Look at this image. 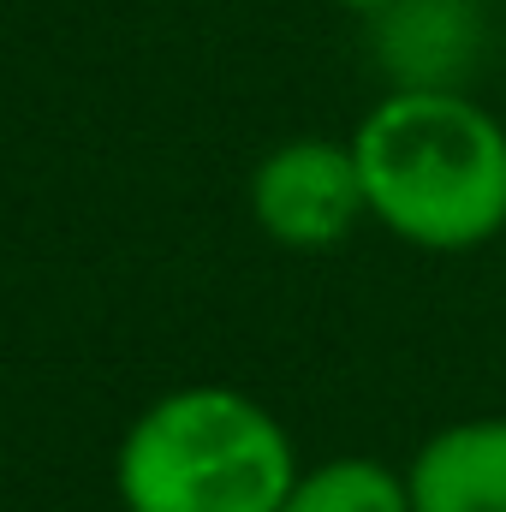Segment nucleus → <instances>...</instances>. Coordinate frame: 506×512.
Segmentation results:
<instances>
[{"mask_svg":"<svg viewBox=\"0 0 506 512\" xmlns=\"http://www.w3.org/2000/svg\"><path fill=\"white\" fill-rule=\"evenodd\" d=\"M370 221L435 256L506 233V126L471 90H387L352 131Z\"/></svg>","mask_w":506,"mask_h":512,"instance_id":"obj_1","label":"nucleus"},{"mask_svg":"<svg viewBox=\"0 0 506 512\" xmlns=\"http://www.w3.org/2000/svg\"><path fill=\"white\" fill-rule=\"evenodd\" d=\"M298 471V447L262 399L191 382L131 417L114 453V495L126 512H280Z\"/></svg>","mask_w":506,"mask_h":512,"instance_id":"obj_2","label":"nucleus"},{"mask_svg":"<svg viewBox=\"0 0 506 512\" xmlns=\"http://www.w3.org/2000/svg\"><path fill=\"white\" fill-rule=\"evenodd\" d=\"M251 221L280 251H334L370 221L352 137H286L251 167Z\"/></svg>","mask_w":506,"mask_h":512,"instance_id":"obj_3","label":"nucleus"},{"mask_svg":"<svg viewBox=\"0 0 506 512\" xmlns=\"http://www.w3.org/2000/svg\"><path fill=\"white\" fill-rule=\"evenodd\" d=\"M370 24H376V60L393 90H465L483 54L477 0H393Z\"/></svg>","mask_w":506,"mask_h":512,"instance_id":"obj_4","label":"nucleus"},{"mask_svg":"<svg viewBox=\"0 0 506 512\" xmlns=\"http://www.w3.org/2000/svg\"><path fill=\"white\" fill-rule=\"evenodd\" d=\"M411 512H506V417L435 429L405 465Z\"/></svg>","mask_w":506,"mask_h":512,"instance_id":"obj_5","label":"nucleus"},{"mask_svg":"<svg viewBox=\"0 0 506 512\" xmlns=\"http://www.w3.org/2000/svg\"><path fill=\"white\" fill-rule=\"evenodd\" d=\"M280 512H411V489H405V471H393L387 459L340 453L298 471Z\"/></svg>","mask_w":506,"mask_h":512,"instance_id":"obj_6","label":"nucleus"},{"mask_svg":"<svg viewBox=\"0 0 506 512\" xmlns=\"http://www.w3.org/2000/svg\"><path fill=\"white\" fill-rule=\"evenodd\" d=\"M340 12H358V18H376L381 6H393V0H334Z\"/></svg>","mask_w":506,"mask_h":512,"instance_id":"obj_7","label":"nucleus"}]
</instances>
